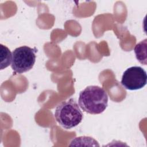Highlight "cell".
I'll use <instances>...</instances> for the list:
<instances>
[{
  "label": "cell",
  "mask_w": 147,
  "mask_h": 147,
  "mask_svg": "<svg viewBox=\"0 0 147 147\" xmlns=\"http://www.w3.org/2000/svg\"><path fill=\"white\" fill-rule=\"evenodd\" d=\"M78 102L84 111L91 114H99L108 106V95L103 88L90 86L80 92Z\"/></svg>",
  "instance_id": "6da1fadb"
},
{
  "label": "cell",
  "mask_w": 147,
  "mask_h": 147,
  "mask_svg": "<svg viewBox=\"0 0 147 147\" xmlns=\"http://www.w3.org/2000/svg\"><path fill=\"white\" fill-rule=\"evenodd\" d=\"M1 47V69L7 67L12 60V53L6 46L0 44Z\"/></svg>",
  "instance_id": "8992f818"
},
{
  "label": "cell",
  "mask_w": 147,
  "mask_h": 147,
  "mask_svg": "<svg viewBox=\"0 0 147 147\" xmlns=\"http://www.w3.org/2000/svg\"><path fill=\"white\" fill-rule=\"evenodd\" d=\"M55 117L60 126L65 129H69L78 126L82 122L83 115L76 100L70 98L56 107Z\"/></svg>",
  "instance_id": "7a4b0ae2"
},
{
  "label": "cell",
  "mask_w": 147,
  "mask_h": 147,
  "mask_svg": "<svg viewBox=\"0 0 147 147\" xmlns=\"http://www.w3.org/2000/svg\"><path fill=\"white\" fill-rule=\"evenodd\" d=\"M36 49L28 46L16 48L12 52L11 67L15 73L22 74L30 70L36 61Z\"/></svg>",
  "instance_id": "3957f363"
},
{
  "label": "cell",
  "mask_w": 147,
  "mask_h": 147,
  "mask_svg": "<svg viewBox=\"0 0 147 147\" xmlns=\"http://www.w3.org/2000/svg\"><path fill=\"white\" fill-rule=\"evenodd\" d=\"M146 38L138 43L134 47V53L140 63L146 65Z\"/></svg>",
  "instance_id": "5b68a950"
},
{
  "label": "cell",
  "mask_w": 147,
  "mask_h": 147,
  "mask_svg": "<svg viewBox=\"0 0 147 147\" xmlns=\"http://www.w3.org/2000/svg\"><path fill=\"white\" fill-rule=\"evenodd\" d=\"M147 82L146 71L141 67L134 66L127 68L123 74L122 85L129 90H137L143 88Z\"/></svg>",
  "instance_id": "277c9868"
}]
</instances>
